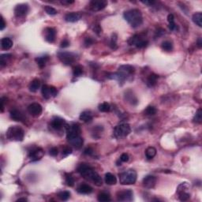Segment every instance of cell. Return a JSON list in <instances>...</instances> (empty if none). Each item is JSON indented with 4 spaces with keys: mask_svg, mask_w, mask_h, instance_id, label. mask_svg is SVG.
<instances>
[{
    "mask_svg": "<svg viewBox=\"0 0 202 202\" xmlns=\"http://www.w3.org/2000/svg\"><path fill=\"white\" fill-rule=\"evenodd\" d=\"M97 200L100 202H107L110 201L112 199H111V197H110L109 194L103 192V193H100L99 195L97 196Z\"/></svg>",
    "mask_w": 202,
    "mask_h": 202,
    "instance_id": "33",
    "label": "cell"
},
{
    "mask_svg": "<svg viewBox=\"0 0 202 202\" xmlns=\"http://www.w3.org/2000/svg\"><path fill=\"white\" fill-rule=\"evenodd\" d=\"M58 197H59V199L61 200L66 201V200H67L69 198V197H70V193H69V191H62L58 194Z\"/></svg>",
    "mask_w": 202,
    "mask_h": 202,
    "instance_id": "39",
    "label": "cell"
},
{
    "mask_svg": "<svg viewBox=\"0 0 202 202\" xmlns=\"http://www.w3.org/2000/svg\"><path fill=\"white\" fill-rule=\"evenodd\" d=\"M44 10H45V11H46V13L47 14L49 15H55L58 14V12H57V11L55 10V8H53L52 6H46L45 7H44Z\"/></svg>",
    "mask_w": 202,
    "mask_h": 202,
    "instance_id": "44",
    "label": "cell"
},
{
    "mask_svg": "<svg viewBox=\"0 0 202 202\" xmlns=\"http://www.w3.org/2000/svg\"><path fill=\"white\" fill-rule=\"evenodd\" d=\"M40 81L38 79H34L32 81H31V83L29 84V90L31 91L32 93H36V91L40 88Z\"/></svg>",
    "mask_w": 202,
    "mask_h": 202,
    "instance_id": "29",
    "label": "cell"
},
{
    "mask_svg": "<svg viewBox=\"0 0 202 202\" xmlns=\"http://www.w3.org/2000/svg\"><path fill=\"white\" fill-rule=\"evenodd\" d=\"M156 155V149L154 147H148L145 150V156L148 160H152Z\"/></svg>",
    "mask_w": 202,
    "mask_h": 202,
    "instance_id": "31",
    "label": "cell"
},
{
    "mask_svg": "<svg viewBox=\"0 0 202 202\" xmlns=\"http://www.w3.org/2000/svg\"><path fill=\"white\" fill-rule=\"evenodd\" d=\"M131 133L130 126L128 123H121L114 129V137L116 138H122L128 136Z\"/></svg>",
    "mask_w": 202,
    "mask_h": 202,
    "instance_id": "5",
    "label": "cell"
},
{
    "mask_svg": "<svg viewBox=\"0 0 202 202\" xmlns=\"http://www.w3.org/2000/svg\"><path fill=\"white\" fill-rule=\"evenodd\" d=\"M81 17V14L79 13H68L65 16V21L67 22H76V21H79Z\"/></svg>",
    "mask_w": 202,
    "mask_h": 202,
    "instance_id": "20",
    "label": "cell"
},
{
    "mask_svg": "<svg viewBox=\"0 0 202 202\" xmlns=\"http://www.w3.org/2000/svg\"><path fill=\"white\" fill-rule=\"evenodd\" d=\"M167 21H168L169 24L174 23V22H175V17H174V15L170 14L167 16Z\"/></svg>",
    "mask_w": 202,
    "mask_h": 202,
    "instance_id": "52",
    "label": "cell"
},
{
    "mask_svg": "<svg viewBox=\"0 0 202 202\" xmlns=\"http://www.w3.org/2000/svg\"><path fill=\"white\" fill-rule=\"evenodd\" d=\"M28 112L33 117H38L41 115L43 112L42 106L38 103H32L29 105L27 108Z\"/></svg>",
    "mask_w": 202,
    "mask_h": 202,
    "instance_id": "11",
    "label": "cell"
},
{
    "mask_svg": "<svg viewBox=\"0 0 202 202\" xmlns=\"http://www.w3.org/2000/svg\"><path fill=\"white\" fill-rule=\"evenodd\" d=\"M93 30H94L95 32L98 34V35H99V34L102 32V29H101L100 26H99V25H95V27L93 28Z\"/></svg>",
    "mask_w": 202,
    "mask_h": 202,
    "instance_id": "51",
    "label": "cell"
},
{
    "mask_svg": "<svg viewBox=\"0 0 202 202\" xmlns=\"http://www.w3.org/2000/svg\"><path fill=\"white\" fill-rule=\"evenodd\" d=\"M66 125V122H65V120L59 117H55L50 122V126L55 130H59L63 128L65 129Z\"/></svg>",
    "mask_w": 202,
    "mask_h": 202,
    "instance_id": "14",
    "label": "cell"
},
{
    "mask_svg": "<svg viewBox=\"0 0 202 202\" xmlns=\"http://www.w3.org/2000/svg\"><path fill=\"white\" fill-rule=\"evenodd\" d=\"M192 20L194 21V23L197 25H198L199 27H201L202 26V14L200 12H197L194 14L192 17Z\"/></svg>",
    "mask_w": 202,
    "mask_h": 202,
    "instance_id": "30",
    "label": "cell"
},
{
    "mask_svg": "<svg viewBox=\"0 0 202 202\" xmlns=\"http://www.w3.org/2000/svg\"><path fill=\"white\" fill-rule=\"evenodd\" d=\"M41 93L45 99H48L52 96V92H51V86H49L47 84H44L41 88ZM53 97V96H52Z\"/></svg>",
    "mask_w": 202,
    "mask_h": 202,
    "instance_id": "24",
    "label": "cell"
},
{
    "mask_svg": "<svg viewBox=\"0 0 202 202\" xmlns=\"http://www.w3.org/2000/svg\"><path fill=\"white\" fill-rule=\"evenodd\" d=\"M129 159H130V157H129L128 154L123 153V154H122V155H121L119 160H121L122 162L126 163V162H128V161H129Z\"/></svg>",
    "mask_w": 202,
    "mask_h": 202,
    "instance_id": "48",
    "label": "cell"
},
{
    "mask_svg": "<svg viewBox=\"0 0 202 202\" xmlns=\"http://www.w3.org/2000/svg\"><path fill=\"white\" fill-rule=\"evenodd\" d=\"M143 185L146 189H152L156 185V178L153 175H147L143 179Z\"/></svg>",
    "mask_w": 202,
    "mask_h": 202,
    "instance_id": "17",
    "label": "cell"
},
{
    "mask_svg": "<svg viewBox=\"0 0 202 202\" xmlns=\"http://www.w3.org/2000/svg\"><path fill=\"white\" fill-rule=\"evenodd\" d=\"M179 198L181 201H185V200H189L190 197V194L189 192H182V193H179Z\"/></svg>",
    "mask_w": 202,
    "mask_h": 202,
    "instance_id": "42",
    "label": "cell"
},
{
    "mask_svg": "<svg viewBox=\"0 0 202 202\" xmlns=\"http://www.w3.org/2000/svg\"><path fill=\"white\" fill-rule=\"evenodd\" d=\"M123 17L133 28L139 27L143 23V17L141 12L137 9H133L126 11L123 14Z\"/></svg>",
    "mask_w": 202,
    "mask_h": 202,
    "instance_id": "2",
    "label": "cell"
},
{
    "mask_svg": "<svg viewBox=\"0 0 202 202\" xmlns=\"http://www.w3.org/2000/svg\"><path fill=\"white\" fill-rule=\"evenodd\" d=\"M105 182L110 185H115L117 183V179L112 173H107L105 175Z\"/></svg>",
    "mask_w": 202,
    "mask_h": 202,
    "instance_id": "28",
    "label": "cell"
},
{
    "mask_svg": "<svg viewBox=\"0 0 202 202\" xmlns=\"http://www.w3.org/2000/svg\"><path fill=\"white\" fill-rule=\"evenodd\" d=\"M74 1L73 0H63V1H61V3L63 5H70L72 3H74Z\"/></svg>",
    "mask_w": 202,
    "mask_h": 202,
    "instance_id": "55",
    "label": "cell"
},
{
    "mask_svg": "<svg viewBox=\"0 0 202 202\" xmlns=\"http://www.w3.org/2000/svg\"><path fill=\"white\" fill-rule=\"evenodd\" d=\"M107 2L106 0H93L89 3L91 11L96 12V11H102L107 6Z\"/></svg>",
    "mask_w": 202,
    "mask_h": 202,
    "instance_id": "10",
    "label": "cell"
},
{
    "mask_svg": "<svg viewBox=\"0 0 202 202\" xmlns=\"http://www.w3.org/2000/svg\"><path fill=\"white\" fill-rule=\"evenodd\" d=\"M189 189V185L187 182H182L178 186L177 193H182V192H188Z\"/></svg>",
    "mask_w": 202,
    "mask_h": 202,
    "instance_id": "36",
    "label": "cell"
},
{
    "mask_svg": "<svg viewBox=\"0 0 202 202\" xmlns=\"http://www.w3.org/2000/svg\"><path fill=\"white\" fill-rule=\"evenodd\" d=\"M194 122L196 123H201L202 122V111L201 109H198L197 112H196L195 115L194 117Z\"/></svg>",
    "mask_w": 202,
    "mask_h": 202,
    "instance_id": "41",
    "label": "cell"
},
{
    "mask_svg": "<svg viewBox=\"0 0 202 202\" xmlns=\"http://www.w3.org/2000/svg\"><path fill=\"white\" fill-rule=\"evenodd\" d=\"M49 60V57L47 55H44V56H40L36 58L35 61L37 63V65L39 66L40 68H44L46 66L47 63Z\"/></svg>",
    "mask_w": 202,
    "mask_h": 202,
    "instance_id": "27",
    "label": "cell"
},
{
    "mask_svg": "<svg viewBox=\"0 0 202 202\" xmlns=\"http://www.w3.org/2000/svg\"><path fill=\"white\" fill-rule=\"evenodd\" d=\"M197 47H199V48H201L202 47V39L201 38H198L197 41Z\"/></svg>",
    "mask_w": 202,
    "mask_h": 202,
    "instance_id": "58",
    "label": "cell"
},
{
    "mask_svg": "<svg viewBox=\"0 0 202 202\" xmlns=\"http://www.w3.org/2000/svg\"><path fill=\"white\" fill-rule=\"evenodd\" d=\"M44 36L45 40L48 43H54L56 36V30L54 28L47 27L44 29Z\"/></svg>",
    "mask_w": 202,
    "mask_h": 202,
    "instance_id": "15",
    "label": "cell"
},
{
    "mask_svg": "<svg viewBox=\"0 0 202 202\" xmlns=\"http://www.w3.org/2000/svg\"><path fill=\"white\" fill-rule=\"evenodd\" d=\"M44 152L40 148H36L34 149H32L29 153V158L32 162H36L40 160L44 156Z\"/></svg>",
    "mask_w": 202,
    "mask_h": 202,
    "instance_id": "12",
    "label": "cell"
},
{
    "mask_svg": "<svg viewBox=\"0 0 202 202\" xmlns=\"http://www.w3.org/2000/svg\"><path fill=\"white\" fill-rule=\"evenodd\" d=\"M161 47H162L163 50H164L165 51H170L172 50L173 49V44L172 43L168 41V40H166V41H164L161 44Z\"/></svg>",
    "mask_w": 202,
    "mask_h": 202,
    "instance_id": "38",
    "label": "cell"
},
{
    "mask_svg": "<svg viewBox=\"0 0 202 202\" xmlns=\"http://www.w3.org/2000/svg\"><path fill=\"white\" fill-rule=\"evenodd\" d=\"M83 72H84L83 67L80 65L75 66L73 68V74H74V77H80V76L82 75Z\"/></svg>",
    "mask_w": 202,
    "mask_h": 202,
    "instance_id": "37",
    "label": "cell"
},
{
    "mask_svg": "<svg viewBox=\"0 0 202 202\" xmlns=\"http://www.w3.org/2000/svg\"><path fill=\"white\" fill-rule=\"evenodd\" d=\"M141 2L145 5H148V6H152V5H154L156 3L155 1H142Z\"/></svg>",
    "mask_w": 202,
    "mask_h": 202,
    "instance_id": "57",
    "label": "cell"
},
{
    "mask_svg": "<svg viewBox=\"0 0 202 202\" xmlns=\"http://www.w3.org/2000/svg\"><path fill=\"white\" fill-rule=\"evenodd\" d=\"M128 44L130 46H136L137 48H144L146 47L148 44V41L144 40L139 35H134L128 40Z\"/></svg>",
    "mask_w": 202,
    "mask_h": 202,
    "instance_id": "7",
    "label": "cell"
},
{
    "mask_svg": "<svg viewBox=\"0 0 202 202\" xmlns=\"http://www.w3.org/2000/svg\"><path fill=\"white\" fill-rule=\"evenodd\" d=\"M0 21H1V25H0V30H3L6 27V22H5L4 19L2 17V16H1V19H0Z\"/></svg>",
    "mask_w": 202,
    "mask_h": 202,
    "instance_id": "53",
    "label": "cell"
},
{
    "mask_svg": "<svg viewBox=\"0 0 202 202\" xmlns=\"http://www.w3.org/2000/svg\"><path fill=\"white\" fill-rule=\"evenodd\" d=\"M49 153H50V155L51 156H56L59 154V149L56 147L51 148L50 151H49Z\"/></svg>",
    "mask_w": 202,
    "mask_h": 202,
    "instance_id": "47",
    "label": "cell"
},
{
    "mask_svg": "<svg viewBox=\"0 0 202 202\" xmlns=\"http://www.w3.org/2000/svg\"><path fill=\"white\" fill-rule=\"evenodd\" d=\"M78 192L81 194H89L93 192L92 186L87 184H81L78 187Z\"/></svg>",
    "mask_w": 202,
    "mask_h": 202,
    "instance_id": "23",
    "label": "cell"
},
{
    "mask_svg": "<svg viewBox=\"0 0 202 202\" xmlns=\"http://www.w3.org/2000/svg\"><path fill=\"white\" fill-rule=\"evenodd\" d=\"M79 118L82 122H85V123H88V122H91L93 121V114H92L90 111H84V112H82L81 113Z\"/></svg>",
    "mask_w": 202,
    "mask_h": 202,
    "instance_id": "21",
    "label": "cell"
},
{
    "mask_svg": "<svg viewBox=\"0 0 202 202\" xmlns=\"http://www.w3.org/2000/svg\"><path fill=\"white\" fill-rule=\"evenodd\" d=\"M69 46V41L67 40V39H64L60 44V47H61L62 48H65V47H67Z\"/></svg>",
    "mask_w": 202,
    "mask_h": 202,
    "instance_id": "50",
    "label": "cell"
},
{
    "mask_svg": "<svg viewBox=\"0 0 202 202\" xmlns=\"http://www.w3.org/2000/svg\"><path fill=\"white\" fill-rule=\"evenodd\" d=\"M118 71L122 72V73L125 74L128 77H130V76H131L134 73V67L130 65H122L119 66Z\"/></svg>",
    "mask_w": 202,
    "mask_h": 202,
    "instance_id": "22",
    "label": "cell"
},
{
    "mask_svg": "<svg viewBox=\"0 0 202 202\" xmlns=\"http://www.w3.org/2000/svg\"><path fill=\"white\" fill-rule=\"evenodd\" d=\"M17 201H27V199L26 198H19L17 200Z\"/></svg>",
    "mask_w": 202,
    "mask_h": 202,
    "instance_id": "60",
    "label": "cell"
},
{
    "mask_svg": "<svg viewBox=\"0 0 202 202\" xmlns=\"http://www.w3.org/2000/svg\"><path fill=\"white\" fill-rule=\"evenodd\" d=\"M13 46V40L11 38L5 37L1 40V47L3 50H9Z\"/></svg>",
    "mask_w": 202,
    "mask_h": 202,
    "instance_id": "25",
    "label": "cell"
},
{
    "mask_svg": "<svg viewBox=\"0 0 202 202\" xmlns=\"http://www.w3.org/2000/svg\"><path fill=\"white\" fill-rule=\"evenodd\" d=\"M116 197L118 201H132L133 199V193L131 189H125L118 191Z\"/></svg>",
    "mask_w": 202,
    "mask_h": 202,
    "instance_id": "8",
    "label": "cell"
},
{
    "mask_svg": "<svg viewBox=\"0 0 202 202\" xmlns=\"http://www.w3.org/2000/svg\"><path fill=\"white\" fill-rule=\"evenodd\" d=\"M98 109L101 112H108L111 111V105H110V103L104 102L98 106Z\"/></svg>",
    "mask_w": 202,
    "mask_h": 202,
    "instance_id": "35",
    "label": "cell"
},
{
    "mask_svg": "<svg viewBox=\"0 0 202 202\" xmlns=\"http://www.w3.org/2000/svg\"><path fill=\"white\" fill-rule=\"evenodd\" d=\"M29 6L27 4L22 3V4H19L16 6L14 8V15L17 17H24L29 12Z\"/></svg>",
    "mask_w": 202,
    "mask_h": 202,
    "instance_id": "13",
    "label": "cell"
},
{
    "mask_svg": "<svg viewBox=\"0 0 202 202\" xmlns=\"http://www.w3.org/2000/svg\"><path fill=\"white\" fill-rule=\"evenodd\" d=\"M84 153L87 156H93V154H94V150L92 148H86L84 151Z\"/></svg>",
    "mask_w": 202,
    "mask_h": 202,
    "instance_id": "49",
    "label": "cell"
},
{
    "mask_svg": "<svg viewBox=\"0 0 202 202\" xmlns=\"http://www.w3.org/2000/svg\"><path fill=\"white\" fill-rule=\"evenodd\" d=\"M4 97H2L1 98V112H3V109H4Z\"/></svg>",
    "mask_w": 202,
    "mask_h": 202,
    "instance_id": "59",
    "label": "cell"
},
{
    "mask_svg": "<svg viewBox=\"0 0 202 202\" xmlns=\"http://www.w3.org/2000/svg\"><path fill=\"white\" fill-rule=\"evenodd\" d=\"M156 112H157V110H156V107H153V106H148V107H146L144 113H145V115L153 116L156 115Z\"/></svg>",
    "mask_w": 202,
    "mask_h": 202,
    "instance_id": "34",
    "label": "cell"
},
{
    "mask_svg": "<svg viewBox=\"0 0 202 202\" xmlns=\"http://www.w3.org/2000/svg\"><path fill=\"white\" fill-rule=\"evenodd\" d=\"M66 185L68 186H74V184H75V181H74V179L73 178L71 175H69V174H66Z\"/></svg>",
    "mask_w": 202,
    "mask_h": 202,
    "instance_id": "40",
    "label": "cell"
},
{
    "mask_svg": "<svg viewBox=\"0 0 202 202\" xmlns=\"http://www.w3.org/2000/svg\"><path fill=\"white\" fill-rule=\"evenodd\" d=\"M78 172L84 179L90 180L97 186L103 185V180L98 173L94 169L86 164H80L78 167Z\"/></svg>",
    "mask_w": 202,
    "mask_h": 202,
    "instance_id": "1",
    "label": "cell"
},
{
    "mask_svg": "<svg viewBox=\"0 0 202 202\" xmlns=\"http://www.w3.org/2000/svg\"><path fill=\"white\" fill-rule=\"evenodd\" d=\"M12 55L11 54H3L0 56V65L1 66H6L11 60Z\"/></svg>",
    "mask_w": 202,
    "mask_h": 202,
    "instance_id": "32",
    "label": "cell"
},
{
    "mask_svg": "<svg viewBox=\"0 0 202 202\" xmlns=\"http://www.w3.org/2000/svg\"><path fill=\"white\" fill-rule=\"evenodd\" d=\"M93 43H94V40H93V39H92L91 37H86L85 39H84V46L85 47H90L92 44H93Z\"/></svg>",
    "mask_w": 202,
    "mask_h": 202,
    "instance_id": "46",
    "label": "cell"
},
{
    "mask_svg": "<svg viewBox=\"0 0 202 202\" xmlns=\"http://www.w3.org/2000/svg\"><path fill=\"white\" fill-rule=\"evenodd\" d=\"M137 174L134 170H125L119 174V182L122 185H132L137 181Z\"/></svg>",
    "mask_w": 202,
    "mask_h": 202,
    "instance_id": "4",
    "label": "cell"
},
{
    "mask_svg": "<svg viewBox=\"0 0 202 202\" xmlns=\"http://www.w3.org/2000/svg\"><path fill=\"white\" fill-rule=\"evenodd\" d=\"M66 132V138L81 135V128L78 124H71L69 125L66 123L65 126Z\"/></svg>",
    "mask_w": 202,
    "mask_h": 202,
    "instance_id": "9",
    "label": "cell"
},
{
    "mask_svg": "<svg viewBox=\"0 0 202 202\" xmlns=\"http://www.w3.org/2000/svg\"><path fill=\"white\" fill-rule=\"evenodd\" d=\"M51 92H52V96L55 97L58 95V90L57 88L54 86H51Z\"/></svg>",
    "mask_w": 202,
    "mask_h": 202,
    "instance_id": "56",
    "label": "cell"
},
{
    "mask_svg": "<svg viewBox=\"0 0 202 202\" xmlns=\"http://www.w3.org/2000/svg\"><path fill=\"white\" fill-rule=\"evenodd\" d=\"M110 46L112 49L117 48V35L115 33H113L111 37V42H110Z\"/></svg>",
    "mask_w": 202,
    "mask_h": 202,
    "instance_id": "43",
    "label": "cell"
},
{
    "mask_svg": "<svg viewBox=\"0 0 202 202\" xmlns=\"http://www.w3.org/2000/svg\"><path fill=\"white\" fill-rule=\"evenodd\" d=\"M72 152H73V150H72L71 148L69 147V146H66L63 149V156L65 157V156H69V154L72 153Z\"/></svg>",
    "mask_w": 202,
    "mask_h": 202,
    "instance_id": "45",
    "label": "cell"
},
{
    "mask_svg": "<svg viewBox=\"0 0 202 202\" xmlns=\"http://www.w3.org/2000/svg\"><path fill=\"white\" fill-rule=\"evenodd\" d=\"M67 141H69V143L71 145H73L75 148L77 149H79L82 147L83 143H84V141H83V138L81 137V135H78V136H74V137H69L67 138Z\"/></svg>",
    "mask_w": 202,
    "mask_h": 202,
    "instance_id": "16",
    "label": "cell"
},
{
    "mask_svg": "<svg viewBox=\"0 0 202 202\" xmlns=\"http://www.w3.org/2000/svg\"><path fill=\"white\" fill-rule=\"evenodd\" d=\"M125 99L132 105H137L138 103L137 98L131 90L126 91L125 93Z\"/></svg>",
    "mask_w": 202,
    "mask_h": 202,
    "instance_id": "18",
    "label": "cell"
},
{
    "mask_svg": "<svg viewBox=\"0 0 202 202\" xmlns=\"http://www.w3.org/2000/svg\"><path fill=\"white\" fill-rule=\"evenodd\" d=\"M10 116L13 120L17 121V122H22L24 120L23 114L21 113V111L17 109H13L10 112Z\"/></svg>",
    "mask_w": 202,
    "mask_h": 202,
    "instance_id": "19",
    "label": "cell"
},
{
    "mask_svg": "<svg viewBox=\"0 0 202 202\" xmlns=\"http://www.w3.org/2000/svg\"><path fill=\"white\" fill-rule=\"evenodd\" d=\"M168 27H169V29L171 30V31H175V30H178V26L176 25L175 22L171 23V24H169Z\"/></svg>",
    "mask_w": 202,
    "mask_h": 202,
    "instance_id": "54",
    "label": "cell"
},
{
    "mask_svg": "<svg viewBox=\"0 0 202 202\" xmlns=\"http://www.w3.org/2000/svg\"><path fill=\"white\" fill-rule=\"evenodd\" d=\"M24 137H25V131L18 126H11L6 131V137L10 141H22Z\"/></svg>",
    "mask_w": 202,
    "mask_h": 202,
    "instance_id": "3",
    "label": "cell"
},
{
    "mask_svg": "<svg viewBox=\"0 0 202 202\" xmlns=\"http://www.w3.org/2000/svg\"><path fill=\"white\" fill-rule=\"evenodd\" d=\"M59 60L66 66L72 65L76 60V55L69 51H59L58 53Z\"/></svg>",
    "mask_w": 202,
    "mask_h": 202,
    "instance_id": "6",
    "label": "cell"
},
{
    "mask_svg": "<svg viewBox=\"0 0 202 202\" xmlns=\"http://www.w3.org/2000/svg\"><path fill=\"white\" fill-rule=\"evenodd\" d=\"M159 78V76L156 74H151L147 78L146 81V84L148 87H153L155 86L157 83V80Z\"/></svg>",
    "mask_w": 202,
    "mask_h": 202,
    "instance_id": "26",
    "label": "cell"
}]
</instances>
